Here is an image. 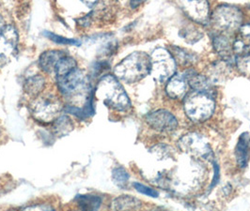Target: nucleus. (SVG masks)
Wrapping results in <instances>:
<instances>
[{
	"label": "nucleus",
	"instance_id": "nucleus-1",
	"mask_svg": "<svg viewBox=\"0 0 250 211\" xmlns=\"http://www.w3.org/2000/svg\"><path fill=\"white\" fill-rule=\"evenodd\" d=\"M96 95L104 103L117 111H127L131 107V101L125 88L116 76H103L96 87Z\"/></svg>",
	"mask_w": 250,
	"mask_h": 211
},
{
	"label": "nucleus",
	"instance_id": "nucleus-2",
	"mask_svg": "<svg viewBox=\"0 0 250 211\" xmlns=\"http://www.w3.org/2000/svg\"><path fill=\"white\" fill-rule=\"evenodd\" d=\"M150 57L143 52H136L114 68L115 76L126 83H136L150 73Z\"/></svg>",
	"mask_w": 250,
	"mask_h": 211
},
{
	"label": "nucleus",
	"instance_id": "nucleus-3",
	"mask_svg": "<svg viewBox=\"0 0 250 211\" xmlns=\"http://www.w3.org/2000/svg\"><path fill=\"white\" fill-rule=\"evenodd\" d=\"M214 100L212 95L192 91L185 97V110L188 117L194 122H203L210 118L214 111Z\"/></svg>",
	"mask_w": 250,
	"mask_h": 211
},
{
	"label": "nucleus",
	"instance_id": "nucleus-4",
	"mask_svg": "<svg viewBox=\"0 0 250 211\" xmlns=\"http://www.w3.org/2000/svg\"><path fill=\"white\" fill-rule=\"evenodd\" d=\"M57 82L60 92L68 99L88 96L91 93L88 76L78 68L62 77H58Z\"/></svg>",
	"mask_w": 250,
	"mask_h": 211
},
{
	"label": "nucleus",
	"instance_id": "nucleus-5",
	"mask_svg": "<svg viewBox=\"0 0 250 211\" xmlns=\"http://www.w3.org/2000/svg\"><path fill=\"white\" fill-rule=\"evenodd\" d=\"M150 73L158 83H165L175 75V59L164 48H157L150 57Z\"/></svg>",
	"mask_w": 250,
	"mask_h": 211
},
{
	"label": "nucleus",
	"instance_id": "nucleus-6",
	"mask_svg": "<svg viewBox=\"0 0 250 211\" xmlns=\"http://www.w3.org/2000/svg\"><path fill=\"white\" fill-rule=\"evenodd\" d=\"M33 117L41 122H51L59 117L62 111L61 101L52 96L40 97L31 103Z\"/></svg>",
	"mask_w": 250,
	"mask_h": 211
},
{
	"label": "nucleus",
	"instance_id": "nucleus-7",
	"mask_svg": "<svg viewBox=\"0 0 250 211\" xmlns=\"http://www.w3.org/2000/svg\"><path fill=\"white\" fill-rule=\"evenodd\" d=\"M18 44V32L12 25L5 26L0 33V66H3L13 57Z\"/></svg>",
	"mask_w": 250,
	"mask_h": 211
},
{
	"label": "nucleus",
	"instance_id": "nucleus-8",
	"mask_svg": "<svg viewBox=\"0 0 250 211\" xmlns=\"http://www.w3.org/2000/svg\"><path fill=\"white\" fill-rule=\"evenodd\" d=\"M146 121L152 129L159 132L170 133L178 127L175 116L166 110H157L148 114L146 115Z\"/></svg>",
	"mask_w": 250,
	"mask_h": 211
},
{
	"label": "nucleus",
	"instance_id": "nucleus-9",
	"mask_svg": "<svg viewBox=\"0 0 250 211\" xmlns=\"http://www.w3.org/2000/svg\"><path fill=\"white\" fill-rule=\"evenodd\" d=\"M179 145L181 149L185 150L186 152L196 156L207 158L209 155L212 154L208 143H206L203 137L197 134H190L183 137L180 140Z\"/></svg>",
	"mask_w": 250,
	"mask_h": 211
},
{
	"label": "nucleus",
	"instance_id": "nucleus-10",
	"mask_svg": "<svg viewBox=\"0 0 250 211\" xmlns=\"http://www.w3.org/2000/svg\"><path fill=\"white\" fill-rule=\"evenodd\" d=\"M214 23L220 28H225L226 30L232 29L241 21V13L236 8L231 7H221L218 8L213 15Z\"/></svg>",
	"mask_w": 250,
	"mask_h": 211
},
{
	"label": "nucleus",
	"instance_id": "nucleus-11",
	"mask_svg": "<svg viewBox=\"0 0 250 211\" xmlns=\"http://www.w3.org/2000/svg\"><path fill=\"white\" fill-rule=\"evenodd\" d=\"M65 56H67L65 52L60 50L45 51L39 58V66L44 73H55L58 63Z\"/></svg>",
	"mask_w": 250,
	"mask_h": 211
},
{
	"label": "nucleus",
	"instance_id": "nucleus-12",
	"mask_svg": "<svg viewBox=\"0 0 250 211\" xmlns=\"http://www.w3.org/2000/svg\"><path fill=\"white\" fill-rule=\"evenodd\" d=\"M188 85L185 76L174 75L167 86V93L172 99H185L188 95Z\"/></svg>",
	"mask_w": 250,
	"mask_h": 211
},
{
	"label": "nucleus",
	"instance_id": "nucleus-13",
	"mask_svg": "<svg viewBox=\"0 0 250 211\" xmlns=\"http://www.w3.org/2000/svg\"><path fill=\"white\" fill-rule=\"evenodd\" d=\"M233 51L240 58H248L250 55V24L241 27L240 34L233 43Z\"/></svg>",
	"mask_w": 250,
	"mask_h": 211
},
{
	"label": "nucleus",
	"instance_id": "nucleus-14",
	"mask_svg": "<svg viewBox=\"0 0 250 211\" xmlns=\"http://www.w3.org/2000/svg\"><path fill=\"white\" fill-rule=\"evenodd\" d=\"M185 77L188 81V85L192 87V89L194 91L212 95V86L210 85L208 80L206 78H204L203 76L198 75L197 73H195L193 71L192 72L188 71L185 75Z\"/></svg>",
	"mask_w": 250,
	"mask_h": 211
},
{
	"label": "nucleus",
	"instance_id": "nucleus-15",
	"mask_svg": "<svg viewBox=\"0 0 250 211\" xmlns=\"http://www.w3.org/2000/svg\"><path fill=\"white\" fill-rule=\"evenodd\" d=\"M249 144H250L249 134L245 133L239 138L236 148H235L236 161H237L239 167H241V168L246 167L248 162H249V157H250V152H249L250 145Z\"/></svg>",
	"mask_w": 250,
	"mask_h": 211
},
{
	"label": "nucleus",
	"instance_id": "nucleus-16",
	"mask_svg": "<svg viewBox=\"0 0 250 211\" xmlns=\"http://www.w3.org/2000/svg\"><path fill=\"white\" fill-rule=\"evenodd\" d=\"M45 86V79L42 75H33L27 78L24 83V90L26 94L36 97L42 92Z\"/></svg>",
	"mask_w": 250,
	"mask_h": 211
},
{
	"label": "nucleus",
	"instance_id": "nucleus-17",
	"mask_svg": "<svg viewBox=\"0 0 250 211\" xmlns=\"http://www.w3.org/2000/svg\"><path fill=\"white\" fill-rule=\"evenodd\" d=\"M140 206L138 199L129 195H123L115 199L112 202L113 211H132L137 210Z\"/></svg>",
	"mask_w": 250,
	"mask_h": 211
},
{
	"label": "nucleus",
	"instance_id": "nucleus-18",
	"mask_svg": "<svg viewBox=\"0 0 250 211\" xmlns=\"http://www.w3.org/2000/svg\"><path fill=\"white\" fill-rule=\"evenodd\" d=\"M82 211H95L100 207L101 198L94 195H77L75 198Z\"/></svg>",
	"mask_w": 250,
	"mask_h": 211
},
{
	"label": "nucleus",
	"instance_id": "nucleus-19",
	"mask_svg": "<svg viewBox=\"0 0 250 211\" xmlns=\"http://www.w3.org/2000/svg\"><path fill=\"white\" fill-rule=\"evenodd\" d=\"M76 68H77V64H76V60L74 58L69 57V56L63 57L62 58L58 63L56 70H55L57 78L69 74L70 72H72Z\"/></svg>",
	"mask_w": 250,
	"mask_h": 211
},
{
	"label": "nucleus",
	"instance_id": "nucleus-20",
	"mask_svg": "<svg viewBox=\"0 0 250 211\" xmlns=\"http://www.w3.org/2000/svg\"><path fill=\"white\" fill-rule=\"evenodd\" d=\"M73 128H74V125L72 123V120L66 115L59 116L55 120L54 129H55V132L60 135L68 134L73 130Z\"/></svg>",
	"mask_w": 250,
	"mask_h": 211
},
{
	"label": "nucleus",
	"instance_id": "nucleus-21",
	"mask_svg": "<svg viewBox=\"0 0 250 211\" xmlns=\"http://www.w3.org/2000/svg\"><path fill=\"white\" fill-rule=\"evenodd\" d=\"M43 35L45 37L48 38L51 40H53L54 42L58 43V44H63V45H75V46H80L81 45V41L78 39L75 38H68L62 37L60 35H57L55 33H52L49 31H45L43 33Z\"/></svg>",
	"mask_w": 250,
	"mask_h": 211
},
{
	"label": "nucleus",
	"instance_id": "nucleus-22",
	"mask_svg": "<svg viewBox=\"0 0 250 211\" xmlns=\"http://www.w3.org/2000/svg\"><path fill=\"white\" fill-rule=\"evenodd\" d=\"M112 178L114 183L119 187H125L129 180V174L125 168L118 167L115 168L112 172Z\"/></svg>",
	"mask_w": 250,
	"mask_h": 211
},
{
	"label": "nucleus",
	"instance_id": "nucleus-23",
	"mask_svg": "<svg viewBox=\"0 0 250 211\" xmlns=\"http://www.w3.org/2000/svg\"><path fill=\"white\" fill-rule=\"evenodd\" d=\"M133 185L135 187V189L142 194H146L148 196L154 197V198H156L158 196V192L156 191H154L153 189H150L149 187L144 186V185H142L140 183H137V182L134 183Z\"/></svg>",
	"mask_w": 250,
	"mask_h": 211
},
{
	"label": "nucleus",
	"instance_id": "nucleus-24",
	"mask_svg": "<svg viewBox=\"0 0 250 211\" xmlns=\"http://www.w3.org/2000/svg\"><path fill=\"white\" fill-rule=\"evenodd\" d=\"M218 179H219V168H218L217 164H214V177H213V182L211 184V188L217 183Z\"/></svg>",
	"mask_w": 250,
	"mask_h": 211
},
{
	"label": "nucleus",
	"instance_id": "nucleus-25",
	"mask_svg": "<svg viewBox=\"0 0 250 211\" xmlns=\"http://www.w3.org/2000/svg\"><path fill=\"white\" fill-rule=\"evenodd\" d=\"M5 22H4V19H3V16L1 15L0 13V33L2 32V30L5 28Z\"/></svg>",
	"mask_w": 250,
	"mask_h": 211
}]
</instances>
